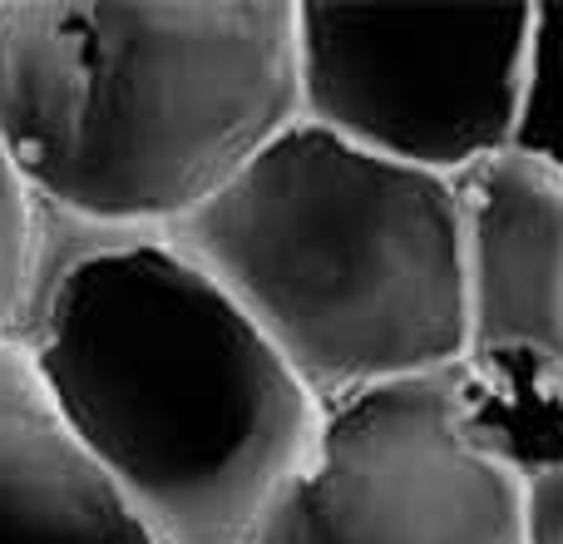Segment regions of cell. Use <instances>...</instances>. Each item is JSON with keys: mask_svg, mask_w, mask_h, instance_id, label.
Listing matches in <instances>:
<instances>
[{"mask_svg": "<svg viewBox=\"0 0 563 544\" xmlns=\"http://www.w3.org/2000/svg\"><path fill=\"white\" fill-rule=\"evenodd\" d=\"M291 124V0H0V149L55 214L164 233Z\"/></svg>", "mask_w": 563, "mask_h": 544, "instance_id": "obj_2", "label": "cell"}, {"mask_svg": "<svg viewBox=\"0 0 563 544\" xmlns=\"http://www.w3.org/2000/svg\"><path fill=\"white\" fill-rule=\"evenodd\" d=\"M509 149L563 178V0L534 6Z\"/></svg>", "mask_w": 563, "mask_h": 544, "instance_id": "obj_9", "label": "cell"}, {"mask_svg": "<svg viewBox=\"0 0 563 544\" xmlns=\"http://www.w3.org/2000/svg\"><path fill=\"white\" fill-rule=\"evenodd\" d=\"M465 272V351L563 361V178L499 149L450 178Z\"/></svg>", "mask_w": 563, "mask_h": 544, "instance_id": "obj_6", "label": "cell"}, {"mask_svg": "<svg viewBox=\"0 0 563 544\" xmlns=\"http://www.w3.org/2000/svg\"><path fill=\"white\" fill-rule=\"evenodd\" d=\"M529 544H563V470L529 486Z\"/></svg>", "mask_w": 563, "mask_h": 544, "instance_id": "obj_11", "label": "cell"}, {"mask_svg": "<svg viewBox=\"0 0 563 544\" xmlns=\"http://www.w3.org/2000/svg\"><path fill=\"white\" fill-rule=\"evenodd\" d=\"M5 341L158 544H247L317 446L321 406L164 233L79 258Z\"/></svg>", "mask_w": 563, "mask_h": 544, "instance_id": "obj_1", "label": "cell"}, {"mask_svg": "<svg viewBox=\"0 0 563 544\" xmlns=\"http://www.w3.org/2000/svg\"><path fill=\"white\" fill-rule=\"evenodd\" d=\"M534 6H297V119L430 178L509 149Z\"/></svg>", "mask_w": 563, "mask_h": 544, "instance_id": "obj_4", "label": "cell"}, {"mask_svg": "<svg viewBox=\"0 0 563 544\" xmlns=\"http://www.w3.org/2000/svg\"><path fill=\"white\" fill-rule=\"evenodd\" d=\"M164 243L263 331L321 411L465 357L450 184L317 124L282 129L203 208L168 224Z\"/></svg>", "mask_w": 563, "mask_h": 544, "instance_id": "obj_3", "label": "cell"}, {"mask_svg": "<svg viewBox=\"0 0 563 544\" xmlns=\"http://www.w3.org/2000/svg\"><path fill=\"white\" fill-rule=\"evenodd\" d=\"M470 450L519 486L563 470V361L544 351H465L450 371Z\"/></svg>", "mask_w": 563, "mask_h": 544, "instance_id": "obj_8", "label": "cell"}, {"mask_svg": "<svg viewBox=\"0 0 563 544\" xmlns=\"http://www.w3.org/2000/svg\"><path fill=\"white\" fill-rule=\"evenodd\" d=\"M450 371L321 411L307 466L247 544H529V490L465 446Z\"/></svg>", "mask_w": 563, "mask_h": 544, "instance_id": "obj_5", "label": "cell"}, {"mask_svg": "<svg viewBox=\"0 0 563 544\" xmlns=\"http://www.w3.org/2000/svg\"><path fill=\"white\" fill-rule=\"evenodd\" d=\"M30 248H35V198L0 149V341L10 337L20 302H25Z\"/></svg>", "mask_w": 563, "mask_h": 544, "instance_id": "obj_10", "label": "cell"}, {"mask_svg": "<svg viewBox=\"0 0 563 544\" xmlns=\"http://www.w3.org/2000/svg\"><path fill=\"white\" fill-rule=\"evenodd\" d=\"M0 544H158L69 436L15 341H0Z\"/></svg>", "mask_w": 563, "mask_h": 544, "instance_id": "obj_7", "label": "cell"}]
</instances>
